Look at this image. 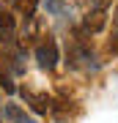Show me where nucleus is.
Masks as SVG:
<instances>
[{"label": "nucleus", "mask_w": 118, "mask_h": 123, "mask_svg": "<svg viewBox=\"0 0 118 123\" xmlns=\"http://www.w3.org/2000/svg\"><path fill=\"white\" fill-rule=\"evenodd\" d=\"M58 60H61L58 41L52 38V36H47V38L36 47V63H39V68H44V71H52V68L58 66Z\"/></svg>", "instance_id": "f257e3e1"}, {"label": "nucleus", "mask_w": 118, "mask_h": 123, "mask_svg": "<svg viewBox=\"0 0 118 123\" xmlns=\"http://www.w3.org/2000/svg\"><path fill=\"white\" fill-rule=\"evenodd\" d=\"M104 25H107V3H102V6H96L93 11L85 14V19H83V33H85V36L102 33Z\"/></svg>", "instance_id": "f03ea898"}, {"label": "nucleus", "mask_w": 118, "mask_h": 123, "mask_svg": "<svg viewBox=\"0 0 118 123\" xmlns=\"http://www.w3.org/2000/svg\"><path fill=\"white\" fill-rule=\"evenodd\" d=\"M17 41V19L11 11H0V44L11 47Z\"/></svg>", "instance_id": "7ed1b4c3"}, {"label": "nucleus", "mask_w": 118, "mask_h": 123, "mask_svg": "<svg viewBox=\"0 0 118 123\" xmlns=\"http://www.w3.org/2000/svg\"><path fill=\"white\" fill-rule=\"evenodd\" d=\"M22 96H25V101L33 107V112H39V115H47V112H52V96H47V93H30V90H22Z\"/></svg>", "instance_id": "20e7f679"}, {"label": "nucleus", "mask_w": 118, "mask_h": 123, "mask_svg": "<svg viewBox=\"0 0 118 123\" xmlns=\"http://www.w3.org/2000/svg\"><path fill=\"white\" fill-rule=\"evenodd\" d=\"M3 120H6V123H36L19 104H11V101L3 107Z\"/></svg>", "instance_id": "39448f33"}, {"label": "nucleus", "mask_w": 118, "mask_h": 123, "mask_svg": "<svg viewBox=\"0 0 118 123\" xmlns=\"http://www.w3.org/2000/svg\"><path fill=\"white\" fill-rule=\"evenodd\" d=\"M17 8L22 11L25 19H33L36 17V8H39V0H17Z\"/></svg>", "instance_id": "423d86ee"}, {"label": "nucleus", "mask_w": 118, "mask_h": 123, "mask_svg": "<svg viewBox=\"0 0 118 123\" xmlns=\"http://www.w3.org/2000/svg\"><path fill=\"white\" fill-rule=\"evenodd\" d=\"M0 88H3L6 93H14V90H17V85L11 82V74H8V71H3V68H0Z\"/></svg>", "instance_id": "0eeeda50"}, {"label": "nucleus", "mask_w": 118, "mask_h": 123, "mask_svg": "<svg viewBox=\"0 0 118 123\" xmlns=\"http://www.w3.org/2000/svg\"><path fill=\"white\" fill-rule=\"evenodd\" d=\"M110 52L118 55V22H115V36H113V41H110Z\"/></svg>", "instance_id": "6e6552de"}, {"label": "nucleus", "mask_w": 118, "mask_h": 123, "mask_svg": "<svg viewBox=\"0 0 118 123\" xmlns=\"http://www.w3.org/2000/svg\"><path fill=\"white\" fill-rule=\"evenodd\" d=\"M113 22H118V6H115V11H113Z\"/></svg>", "instance_id": "1a4fd4ad"}, {"label": "nucleus", "mask_w": 118, "mask_h": 123, "mask_svg": "<svg viewBox=\"0 0 118 123\" xmlns=\"http://www.w3.org/2000/svg\"><path fill=\"white\" fill-rule=\"evenodd\" d=\"M0 118H3V110H0Z\"/></svg>", "instance_id": "9d476101"}]
</instances>
